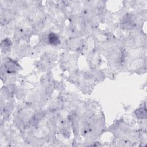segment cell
Segmentation results:
<instances>
[{
    "instance_id": "obj_1",
    "label": "cell",
    "mask_w": 147,
    "mask_h": 147,
    "mask_svg": "<svg viewBox=\"0 0 147 147\" xmlns=\"http://www.w3.org/2000/svg\"><path fill=\"white\" fill-rule=\"evenodd\" d=\"M48 42L52 45H57L60 43L59 37L55 33H51L48 35Z\"/></svg>"
}]
</instances>
